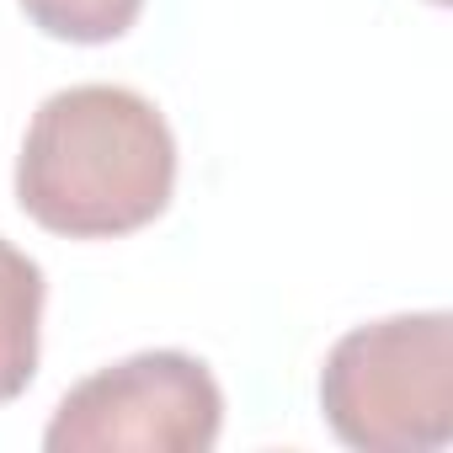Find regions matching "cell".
<instances>
[{
  "instance_id": "cell-1",
  "label": "cell",
  "mask_w": 453,
  "mask_h": 453,
  "mask_svg": "<svg viewBox=\"0 0 453 453\" xmlns=\"http://www.w3.org/2000/svg\"><path fill=\"white\" fill-rule=\"evenodd\" d=\"M176 134L128 86H65L43 96L17 155V208L65 241H123L171 208Z\"/></svg>"
},
{
  "instance_id": "cell-2",
  "label": "cell",
  "mask_w": 453,
  "mask_h": 453,
  "mask_svg": "<svg viewBox=\"0 0 453 453\" xmlns=\"http://www.w3.org/2000/svg\"><path fill=\"white\" fill-rule=\"evenodd\" d=\"M320 416L357 453L453 442V315L411 310L352 326L320 363Z\"/></svg>"
},
{
  "instance_id": "cell-3",
  "label": "cell",
  "mask_w": 453,
  "mask_h": 453,
  "mask_svg": "<svg viewBox=\"0 0 453 453\" xmlns=\"http://www.w3.org/2000/svg\"><path fill=\"white\" fill-rule=\"evenodd\" d=\"M224 432V389L192 352L155 347L81 379L49 416V453H208Z\"/></svg>"
},
{
  "instance_id": "cell-4",
  "label": "cell",
  "mask_w": 453,
  "mask_h": 453,
  "mask_svg": "<svg viewBox=\"0 0 453 453\" xmlns=\"http://www.w3.org/2000/svg\"><path fill=\"white\" fill-rule=\"evenodd\" d=\"M43 304H49L43 267L0 235V405L22 400L27 384L38 379Z\"/></svg>"
},
{
  "instance_id": "cell-5",
  "label": "cell",
  "mask_w": 453,
  "mask_h": 453,
  "mask_svg": "<svg viewBox=\"0 0 453 453\" xmlns=\"http://www.w3.org/2000/svg\"><path fill=\"white\" fill-rule=\"evenodd\" d=\"M27 12V22L43 38L59 43H81V49H102L134 33L144 0H17Z\"/></svg>"
},
{
  "instance_id": "cell-6",
  "label": "cell",
  "mask_w": 453,
  "mask_h": 453,
  "mask_svg": "<svg viewBox=\"0 0 453 453\" xmlns=\"http://www.w3.org/2000/svg\"><path fill=\"white\" fill-rule=\"evenodd\" d=\"M432 6H448V0H432Z\"/></svg>"
}]
</instances>
